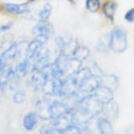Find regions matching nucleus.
<instances>
[{
	"instance_id": "4",
	"label": "nucleus",
	"mask_w": 134,
	"mask_h": 134,
	"mask_svg": "<svg viewBox=\"0 0 134 134\" xmlns=\"http://www.w3.org/2000/svg\"><path fill=\"white\" fill-rule=\"evenodd\" d=\"M49 40V37L46 35H35V38L33 39L32 42L27 45V51H26V56L28 57L29 60L34 56L35 54L38 53L39 50L42 49L44 44Z\"/></svg>"
},
{
	"instance_id": "20",
	"label": "nucleus",
	"mask_w": 134,
	"mask_h": 134,
	"mask_svg": "<svg viewBox=\"0 0 134 134\" xmlns=\"http://www.w3.org/2000/svg\"><path fill=\"white\" fill-rule=\"evenodd\" d=\"M40 134H62L61 133V131H59L57 128H55L51 124V126H42V128H40Z\"/></svg>"
},
{
	"instance_id": "12",
	"label": "nucleus",
	"mask_w": 134,
	"mask_h": 134,
	"mask_svg": "<svg viewBox=\"0 0 134 134\" xmlns=\"http://www.w3.org/2000/svg\"><path fill=\"white\" fill-rule=\"evenodd\" d=\"M29 62H31V60H29L27 56H25L20 62H18L17 66H16L15 71H16V74L18 76L20 79L25 78L26 76L28 74V70H29V67H31V64H29Z\"/></svg>"
},
{
	"instance_id": "8",
	"label": "nucleus",
	"mask_w": 134,
	"mask_h": 134,
	"mask_svg": "<svg viewBox=\"0 0 134 134\" xmlns=\"http://www.w3.org/2000/svg\"><path fill=\"white\" fill-rule=\"evenodd\" d=\"M85 134H102L101 126H100V118L96 116L89 117L84 122Z\"/></svg>"
},
{
	"instance_id": "16",
	"label": "nucleus",
	"mask_w": 134,
	"mask_h": 134,
	"mask_svg": "<svg viewBox=\"0 0 134 134\" xmlns=\"http://www.w3.org/2000/svg\"><path fill=\"white\" fill-rule=\"evenodd\" d=\"M100 6H101L100 0H85V9H87L89 12H92V14L98 12Z\"/></svg>"
},
{
	"instance_id": "11",
	"label": "nucleus",
	"mask_w": 134,
	"mask_h": 134,
	"mask_svg": "<svg viewBox=\"0 0 134 134\" xmlns=\"http://www.w3.org/2000/svg\"><path fill=\"white\" fill-rule=\"evenodd\" d=\"M38 118H39V116L35 112L27 113L23 117V128H25L26 131L32 132L37 127V124H38Z\"/></svg>"
},
{
	"instance_id": "19",
	"label": "nucleus",
	"mask_w": 134,
	"mask_h": 134,
	"mask_svg": "<svg viewBox=\"0 0 134 134\" xmlns=\"http://www.w3.org/2000/svg\"><path fill=\"white\" fill-rule=\"evenodd\" d=\"M100 126H101L102 134H112V126H111L109 120L100 118Z\"/></svg>"
},
{
	"instance_id": "18",
	"label": "nucleus",
	"mask_w": 134,
	"mask_h": 134,
	"mask_svg": "<svg viewBox=\"0 0 134 134\" xmlns=\"http://www.w3.org/2000/svg\"><path fill=\"white\" fill-rule=\"evenodd\" d=\"M10 83V77H9V72H7V68L0 72V90L3 92L6 89V87Z\"/></svg>"
},
{
	"instance_id": "10",
	"label": "nucleus",
	"mask_w": 134,
	"mask_h": 134,
	"mask_svg": "<svg viewBox=\"0 0 134 134\" xmlns=\"http://www.w3.org/2000/svg\"><path fill=\"white\" fill-rule=\"evenodd\" d=\"M117 10V1L116 0H106L101 6V12L104 17L112 22L115 20V14Z\"/></svg>"
},
{
	"instance_id": "24",
	"label": "nucleus",
	"mask_w": 134,
	"mask_h": 134,
	"mask_svg": "<svg viewBox=\"0 0 134 134\" xmlns=\"http://www.w3.org/2000/svg\"><path fill=\"white\" fill-rule=\"evenodd\" d=\"M12 22H9V23H4V25H0V32H7L10 31L11 27H12Z\"/></svg>"
},
{
	"instance_id": "9",
	"label": "nucleus",
	"mask_w": 134,
	"mask_h": 134,
	"mask_svg": "<svg viewBox=\"0 0 134 134\" xmlns=\"http://www.w3.org/2000/svg\"><path fill=\"white\" fill-rule=\"evenodd\" d=\"M45 82H46V76L43 73L42 70L33 71V74H32V77H31V81H29V84L33 87V89H35V90H43Z\"/></svg>"
},
{
	"instance_id": "7",
	"label": "nucleus",
	"mask_w": 134,
	"mask_h": 134,
	"mask_svg": "<svg viewBox=\"0 0 134 134\" xmlns=\"http://www.w3.org/2000/svg\"><path fill=\"white\" fill-rule=\"evenodd\" d=\"M32 33L35 35H46L50 38L54 34V27L48 21H38L32 28Z\"/></svg>"
},
{
	"instance_id": "22",
	"label": "nucleus",
	"mask_w": 134,
	"mask_h": 134,
	"mask_svg": "<svg viewBox=\"0 0 134 134\" xmlns=\"http://www.w3.org/2000/svg\"><path fill=\"white\" fill-rule=\"evenodd\" d=\"M61 133L62 134H82V131L77 124L73 123V124H71L70 127H67L66 129L61 131Z\"/></svg>"
},
{
	"instance_id": "21",
	"label": "nucleus",
	"mask_w": 134,
	"mask_h": 134,
	"mask_svg": "<svg viewBox=\"0 0 134 134\" xmlns=\"http://www.w3.org/2000/svg\"><path fill=\"white\" fill-rule=\"evenodd\" d=\"M26 100V93L23 90H16L12 95V101L15 104H22Z\"/></svg>"
},
{
	"instance_id": "6",
	"label": "nucleus",
	"mask_w": 134,
	"mask_h": 134,
	"mask_svg": "<svg viewBox=\"0 0 134 134\" xmlns=\"http://www.w3.org/2000/svg\"><path fill=\"white\" fill-rule=\"evenodd\" d=\"M71 110L68 109V106L65 102L61 101H55V102H50L49 106V115H50V120H55L57 117L64 116L67 112H70Z\"/></svg>"
},
{
	"instance_id": "3",
	"label": "nucleus",
	"mask_w": 134,
	"mask_h": 134,
	"mask_svg": "<svg viewBox=\"0 0 134 134\" xmlns=\"http://www.w3.org/2000/svg\"><path fill=\"white\" fill-rule=\"evenodd\" d=\"M90 95H93L98 101H100L104 105H107V104L113 101V90L101 84L93 93H90Z\"/></svg>"
},
{
	"instance_id": "13",
	"label": "nucleus",
	"mask_w": 134,
	"mask_h": 134,
	"mask_svg": "<svg viewBox=\"0 0 134 134\" xmlns=\"http://www.w3.org/2000/svg\"><path fill=\"white\" fill-rule=\"evenodd\" d=\"M49 106L50 102H48L46 100H40L37 102V115L43 120H50V115H49Z\"/></svg>"
},
{
	"instance_id": "23",
	"label": "nucleus",
	"mask_w": 134,
	"mask_h": 134,
	"mask_svg": "<svg viewBox=\"0 0 134 134\" xmlns=\"http://www.w3.org/2000/svg\"><path fill=\"white\" fill-rule=\"evenodd\" d=\"M124 20L127 22H133L134 21V7L133 9H129V10L126 12L124 15Z\"/></svg>"
},
{
	"instance_id": "14",
	"label": "nucleus",
	"mask_w": 134,
	"mask_h": 134,
	"mask_svg": "<svg viewBox=\"0 0 134 134\" xmlns=\"http://www.w3.org/2000/svg\"><path fill=\"white\" fill-rule=\"evenodd\" d=\"M51 11H53V7L49 3H46L45 5H43V7L39 10L38 12V18L39 21H48L51 15Z\"/></svg>"
},
{
	"instance_id": "15",
	"label": "nucleus",
	"mask_w": 134,
	"mask_h": 134,
	"mask_svg": "<svg viewBox=\"0 0 134 134\" xmlns=\"http://www.w3.org/2000/svg\"><path fill=\"white\" fill-rule=\"evenodd\" d=\"M117 84H118V82H117L116 76L106 74V76H104V78H102V85H105V87L112 89V90H115V89L117 88Z\"/></svg>"
},
{
	"instance_id": "17",
	"label": "nucleus",
	"mask_w": 134,
	"mask_h": 134,
	"mask_svg": "<svg viewBox=\"0 0 134 134\" xmlns=\"http://www.w3.org/2000/svg\"><path fill=\"white\" fill-rule=\"evenodd\" d=\"M76 59H78V60H85L87 57L89 56V49L87 48V46H83V45H79L77 48V50H76V53H74L73 55Z\"/></svg>"
},
{
	"instance_id": "25",
	"label": "nucleus",
	"mask_w": 134,
	"mask_h": 134,
	"mask_svg": "<svg viewBox=\"0 0 134 134\" xmlns=\"http://www.w3.org/2000/svg\"><path fill=\"white\" fill-rule=\"evenodd\" d=\"M67 1H70V3H74L76 0H67Z\"/></svg>"
},
{
	"instance_id": "5",
	"label": "nucleus",
	"mask_w": 134,
	"mask_h": 134,
	"mask_svg": "<svg viewBox=\"0 0 134 134\" xmlns=\"http://www.w3.org/2000/svg\"><path fill=\"white\" fill-rule=\"evenodd\" d=\"M4 9L11 15H16V16H23L31 12L28 7V4H15V3H5L3 5Z\"/></svg>"
},
{
	"instance_id": "26",
	"label": "nucleus",
	"mask_w": 134,
	"mask_h": 134,
	"mask_svg": "<svg viewBox=\"0 0 134 134\" xmlns=\"http://www.w3.org/2000/svg\"><path fill=\"white\" fill-rule=\"evenodd\" d=\"M29 3H33V1H37V0H28Z\"/></svg>"
},
{
	"instance_id": "1",
	"label": "nucleus",
	"mask_w": 134,
	"mask_h": 134,
	"mask_svg": "<svg viewBox=\"0 0 134 134\" xmlns=\"http://www.w3.org/2000/svg\"><path fill=\"white\" fill-rule=\"evenodd\" d=\"M102 107H104V104L98 101L93 95H88L82 98L79 100V102L77 104V106H76L77 112H79L82 116L88 117V118L93 116H96L102 110Z\"/></svg>"
},
{
	"instance_id": "2",
	"label": "nucleus",
	"mask_w": 134,
	"mask_h": 134,
	"mask_svg": "<svg viewBox=\"0 0 134 134\" xmlns=\"http://www.w3.org/2000/svg\"><path fill=\"white\" fill-rule=\"evenodd\" d=\"M109 48L113 53H124L128 48L127 32L121 27H115L109 35Z\"/></svg>"
}]
</instances>
